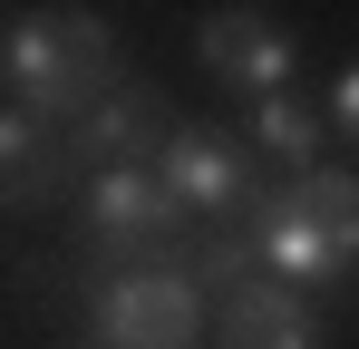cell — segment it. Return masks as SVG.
I'll return each instance as SVG.
<instances>
[{"mask_svg": "<svg viewBox=\"0 0 359 349\" xmlns=\"http://www.w3.org/2000/svg\"><path fill=\"white\" fill-rule=\"evenodd\" d=\"M330 116H340V126L359 136V68H340V88H330Z\"/></svg>", "mask_w": 359, "mask_h": 349, "instance_id": "11", "label": "cell"}, {"mask_svg": "<svg viewBox=\"0 0 359 349\" xmlns=\"http://www.w3.org/2000/svg\"><path fill=\"white\" fill-rule=\"evenodd\" d=\"M0 49H10V39H0Z\"/></svg>", "mask_w": 359, "mask_h": 349, "instance_id": "12", "label": "cell"}, {"mask_svg": "<svg viewBox=\"0 0 359 349\" xmlns=\"http://www.w3.org/2000/svg\"><path fill=\"white\" fill-rule=\"evenodd\" d=\"M68 174H78V146H68L59 116H29V107H0V204L10 214H39L59 204Z\"/></svg>", "mask_w": 359, "mask_h": 349, "instance_id": "8", "label": "cell"}, {"mask_svg": "<svg viewBox=\"0 0 359 349\" xmlns=\"http://www.w3.org/2000/svg\"><path fill=\"white\" fill-rule=\"evenodd\" d=\"M0 78H10V97L29 116L78 126L117 88V29L97 10H20L10 20V49H0Z\"/></svg>", "mask_w": 359, "mask_h": 349, "instance_id": "2", "label": "cell"}, {"mask_svg": "<svg viewBox=\"0 0 359 349\" xmlns=\"http://www.w3.org/2000/svg\"><path fill=\"white\" fill-rule=\"evenodd\" d=\"M243 233H252V252L272 262V282H292V291L340 282V272H359V174L350 165L292 174L282 194H262V204L243 214Z\"/></svg>", "mask_w": 359, "mask_h": 349, "instance_id": "1", "label": "cell"}, {"mask_svg": "<svg viewBox=\"0 0 359 349\" xmlns=\"http://www.w3.org/2000/svg\"><path fill=\"white\" fill-rule=\"evenodd\" d=\"M194 49H204V68H214L224 88H243L252 107L292 88V39H282V20H272V10H204Z\"/></svg>", "mask_w": 359, "mask_h": 349, "instance_id": "5", "label": "cell"}, {"mask_svg": "<svg viewBox=\"0 0 359 349\" xmlns=\"http://www.w3.org/2000/svg\"><path fill=\"white\" fill-rule=\"evenodd\" d=\"M156 174L175 184L184 214H252L262 204L252 194V156H243L233 136H214V126H175L165 156H156Z\"/></svg>", "mask_w": 359, "mask_h": 349, "instance_id": "7", "label": "cell"}, {"mask_svg": "<svg viewBox=\"0 0 359 349\" xmlns=\"http://www.w3.org/2000/svg\"><path fill=\"white\" fill-rule=\"evenodd\" d=\"M224 349H320V320H311V301L292 282H272V272H252L243 291H224Z\"/></svg>", "mask_w": 359, "mask_h": 349, "instance_id": "9", "label": "cell"}, {"mask_svg": "<svg viewBox=\"0 0 359 349\" xmlns=\"http://www.w3.org/2000/svg\"><path fill=\"white\" fill-rule=\"evenodd\" d=\"M88 242L117 262V272H156V252L184 242V204L156 165H117V174H88Z\"/></svg>", "mask_w": 359, "mask_h": 349, "instance_id": "4", "label": "cell"}, {"mask_svg": "<svg viewBox=\"0 0 359 349\" xmlns=\"http://www.w3.org/2000/svg\"><path fill=\"white\" fill-rule=\"evenodd\" d=\"M165 136H175V126H165V97H156V88H136V78H117L97 107L68 126V146H78V165H88V174L156 165V156H165Z\"/></svg>", "mask_w": 359, "mask_h": 349, "instance_id": "6", "label": "cell"}, {"mask_svg": "<svg viewBox=\"0 0 359 349\" xmlns=\"http://www.w3.org/2000/svg\"><path fill=\"white\" fill-rule=\"evenodd\" d=\"M88 330H97V349H204V291L184 262L117 272L88 301Z\"/></svg>", "mask_w": 359, "mask_h": 349, "instance_id": "3", "label": "cell"}, {"mask_svg": "<svg viewBox=\"0 0 359 349\" xmlns=\"http://www.w3.org/2000/svg\"><path fill=\"white\" fill-rule=\"evenodd\" d=\"M252 146H262L272 165L311 174V165H320V116L301 107V97H262V107H252Z\"/></svg>", "mask_w": 359, "mask_h": 349, "instance_id": "10", "label": "cell"}]
</instances>
